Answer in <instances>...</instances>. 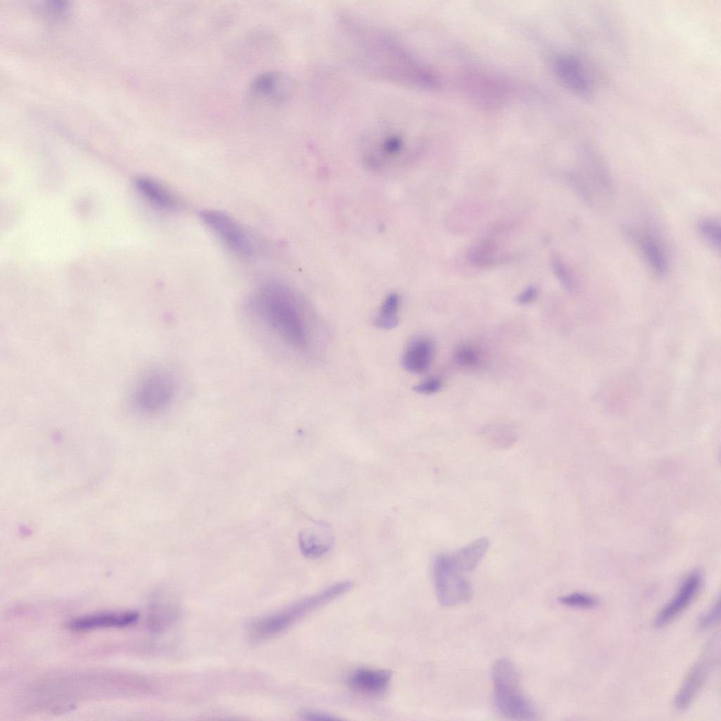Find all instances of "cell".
I'll return each instance as SVG.
<instances>
[{
  "mask_svg": "<svg viewBox=\"0 0 721 721\" xmlns=\"http://www.w3.org/2000/svg\"><path fill=\"white\" fill-rule=\"evenodd\" d=\"M353 586V582L350 581L335 583L295 603L279 613L259 621L253 632L256 637L261 638L280 632L305 615L347 593Z\"/></svg>",
  "mask_w": 721,
  "mask_h": 721,
  "instance_id": "5",
  "label": "cell"
},
{
  "mask_svg": "<svg viewBox=\"0 0 721 721\" xmlns=\"http://www.w3.org/2000/svg\"><path fill=\"white\" fill-rule=\"evenodd\" d=\"M300 715H301V717L303 719L307 720H325L326 721V720H339V717H335L334 715H332L331 714H329V713H324V712H320V711H315V710L303 711L300 714Z\"/></svg>",
  "mask_w": 721,
  "mask_h": 721,
  "instance_id": "31",
  "label": "cell"
},
{
  "mask_svg": "<svg viewBox=\"0 0 721 721\" xmlns=\"http://www.w3.org/2000/svg\"><path fill=\"white\" fill-rule=\"evenodd\" d=\"M434 344L425 337L413 339L402 356L403 368L412 373H422L428 370L434 356Z\"/></svg>",
  "mask_w": 721,
  "mask_h": 721,
  "instance_id": "17",
  "label": "cell"
},
{
  "mask_svg": "<svg viewBox=\"0 0 721 721\" xmlns=\"http://www.w3.org/2000/svg\"><path fill=\"white\" fill-rule=\"evenodd\" d=\"M399 306L400 299L396 294L391 293L387 295L375 318V326L383 330L395 327L399 320Z\"/></svg>",
  "mask_w": 721,
  "mask_h": 721,
  "instance_id": "23",
  "label": "cell"
},
{
  "mask_svg": "<svg viewBox=\"0 0 721 721\" xmlns=\"http://www.w3.org/2000/svg\"><path fill=\"white\" fill-rule=\"evenodd\" d=\"M555 74L566 89L580 96L591 93V84L584 68L577 58L563 55L554 61Z\"/></svg>",
  "mask_w": 721,
  "mask_h": 721,
  "instance_id": "14",
  "label": "cell"
},
{
  "mask_svg": "<svg viewBox=\"0 0 721 721\" xmlns=\"http://www.w3.org/2000/svg\"><path fill=\"white\" fill-rule=\"evenodd\" d=\"M456 359L462 365L475 367L480 360L479 351L470 346H461L456 352Z\"/></svg>",
  "mask_w": 721,
  "mask_h": 721,
  "instance_id": "27",
  "label": "cell"
},
{
  "mask_svg": "<svg viewBox=\"0 0 721 721\" xmlns=\"http://www.w3.org/2000/svg\"><path fill=\"white\" fill-rule=\"evenodd\" d=\"M138 617L139 613L134 611L101 613L74 618L69 622L68 627L75 631L125 627L134 623Z\"/></svg>",
  "mask_w": 721,
  "mask_h": 721,
  "instance_id": "16",
  "label": "cell"
},
{
  "mask_svg": "<svg viewBox=\"0 0 721 721\" xmlns=\"http://www.w3.org/2000/svg\"><path fill=\"white\" fill-rule=\"evenodd\" d=\"M559 602L569 607L590 608L596 605V599L587 594L575 592L560 596Z\"/></svg>",
  "mask_w": 721,
  "mask_h": 721,
  "instance_id": "26",
  "label": "cell"
},
{
  "mask_svg": "<svg viewBox=\"0 0 721 721\" xmlns=\"http://www.w3.org/2000/svg\"><path fill=\"white\" fill-rule=\"evenodd\" d=\"M334 534L332 527L325 522H315L299 534V546L303 556L318 558L329 551Z\"/></svg>",
  "mask_w": 721,
  "mask_h": 721,
  "instance_id": "15",
  "label": "cell"
},
{
  "mask_svg": "<svg viewBox=\"0 0 721 721\" xmlns=\"http://www.w3.org/2000/svg\"><path fill=\"white\" fill-rule=\"evenodd\" d=\"M638 242L643 255L650 268L658 277H664L668 272V261L663 246L653 235L646 233L640 235Z\"/></svg>",
  "mask_w": 721,
  "mask_h": 721,
  "instance_id": "21",
  "label": "cell"
},
{
  "mask_svg": "<svg viewBox=\"0 0 721 721\" xmlns=\"http://www.w3.org/2000/svg\"><path fill=\"white\" fill-rule=\"evenodd\" d=\"M298 296L289 287L270 282L255 290L247 301L249 312L289 345L304 349L308 332Z\"/></svg>",
  "mask_w": 721,
  "mask_h": 721,
  "instance_id": "2",
  "label": "cell"
},
{
  "mask_svg": "<svg viewBox=\"0 0 721 721\" xmlns=\"http://www.w3.org/2000/svg\"><path fill=\"white\" fill-rule=\"evenodd\" d=\"M442 388V382L437 377H430L418 384H415L413 389L421 394H433L439 392Z\"/></svg>",
  "mask_w": 721,
  "mask_h": 721,
  "instance_id": "28",
  "label": "cell"
},
{
  "mask_svg": "<svg viewBox=\"0 0 721 721\" xmlns=\"http://www.w3.org/2000/svg\"><path fill=\"white\" fill-rule=\"evenodd\" d=\"M420 150L416 137L408 127L393 122H382L368 129L360 139L363 161L374 170L403 164Z\"/></svg>",
  "mask_w": 721,
  "mask_h": 721,
  "instance_id": "3",
  "label": "cell"
},
{
  "mask_svg": "<svg viewBox=\"0 0 721 721\" xmlns=\"http://www.w3.org/2000/svg\"><path fill=\"white\" fill-rule=\"evenodd\" d=\"M389 670L360 667L349 677V685L354 691L366 694L384 691L391 679Z\"/></svg>",
  "mask_w": 721,
  "mask_h": 721,
  "instance_id": "18",
  "label": "cell"
},
{
  "mask_svg": "<svg viewBox=\"0 0 721 721\" xmlns=\"http://www.w3.org/2000/svg\"><path fill=\"white\" fill-rule=\"evenodd\" d=\"M494 703L499 713L510 720L535 719L536 710L523 694L518 670L508 658L499 659L493 666Z\"/></svg>",
  "mask_w": 721,
  "mask_h": 721,
  "instance_id": "4",
  "label": "cell"
},
{
  "mask_svg": "<svg viewBox=\"0 0 721 721\" xmlns=\"http://www.w3.org/2000/svg\"><path fill=\"white\" fill-rule=\"evenodd\" d=\"M711 646L692 666L686 676L674 699V706L678 710L689 707L708 679L713 661Z\"/></svg>",
  "mask_w": 721,
  "mask_h": 721,
  "instance_id": "12",
  "label": "cell"
},
{
  "mask_svg": "<svg viewBox=\"0 0 721 721\" xmlns=\"http://www.w3.org/2000/svg\"><path fill=\"white\" fill-rule=\"evenodd\" d=\"M497 246L491 239H486L473 246L468 254L469 261L477 267L484 268L504 261V257L496 255Z\"/></svg>",
  "mask_w": 721,
  "mask_h": 721,
  "instance_id": "22",
  "label": "cell"
},
{
  "mask_svg": "<svg viewBox=\"0 0 721 721\" xmlns=\"http://www.w3.org/2000/svg\"><path fill=\"white\" fill-rule=\"evenodd\" d=\"M702 583V575L698 570L691 572L683 581L675 596L658 614L654 626L663 627L679 615L697 595Z\"/></svg>",
  "mask_w": 721,
  "mask_h": 721,
  "instance_id": "13",
  "label": "cell"
},
{
  "mask_svg": "<svg viewBox=\"0 0 721 721\" xmlns=\"http://www.w3.org/2000/svg\"><path fill=\"white\" fill-rule=\"evenodd\" d=\"M463 85L476 106L487 110L497 108L506 101L508 89L499 77L477 70L466 73Z\"/></svg>",
  "mask_w": 721,
  "mask_h": 721,
  "instance_id": "11",
  "label": "cell"
},
{
  "mask_svg": "<svg viewBox=\"0 0 721 721\" xmlns=\"http://www.w3.org/2000/svg\"><path fill=\"white\" fill-rule=\"evenodd\" d=\"M136 184L144 196L158 208L173 210L180 206V202L177 196L158 181L150 177H140Z\"/></svg>",
  "mask_w": 721,
  "mask_h": 721,
  "instance_id": "19",
  "label": "cell"
},
{
  "mask_svg": "<svg viewBox=\"0 0 721 721\" xmlns=\"http://www.w3.org/2000/svg\"><path fill=\"white\" fill-rule=\"evenodd\" d=\"M293 89L292 80L287 74L279 71L264 72L251 81L246 100L252 107L280 105L289 98Z\"/></svg>",
  "mask_w": 721,
  "mask_h": 721,
  "instance_id": "9",
  "label": "cell"
},
{
  "mask_svg": "<svg viewBox=\"0 0 721 721\" xmlns=\"http://www.w3.org/2000/svg\"><path fill=\"white\" fill-rule=\"evenodd\" d=\"M537 296V289L534 286H529L518 295L516 302L520 305H527L533 302Z\"/></svg>",
  "mask_w": 721,
  "mask_h": 721,
  "instance_id": "30",
  "label": "cell"
},
{
  "mask_svg": "<svg viewBox=\"0 0 721 721\" xmlns=\"http://www.w3.org/2000/svg\"><path fill=\"white\" fill-rule=\"evenodd\" d=\"M355 63L377 77L404 85L436 89L439 79L396 39L352 19L346 20Z\"/></svg>",
  "mask_w": 721,
  "mask_h": 721,
  "instance_id": "1",
  "label": "cell"
},
{
  "mask_svg": "<svg viewBox=\"0 0 721 721\" xmlns=\"http://www.w3.org/2000/svg\"><path fill=\"white\" fill-rule=\"evenodd\" d=\"M434 584L439 602L453 607L468 601L471 596L469 582L451 562L448 553L438 555L433 563Z\"/></svg>",
  "mask_w": 721,
  "mask_h": 721,
  "instance_id": "8",
  "label": "cell"
},
{
  "mask_svg": "<svg viewBox=\"0 0 721 721\" xmlns=\"http://www.w3.org/2000/svg\"><path fill=\"white\" fill-rule=\"evenodd\" d=\"M698 230L703 237L715 249L720 247V224L715 218H704L698 223Z\"/></svg>",
  "mask_w": 721,
  "mask_h": 721,
  "instance_id": "24",
  "label": "cell"
},
{
  "mask_svg": "<svg viewBox=\"0 0 721 721\" xmlns=\"http://www.w3.org/2000/svg\"><path fill=\"white\" fill-rule=\"evenodd\" d=\"M720 598L715 601L710 609L701 618L698 626L701 629H706L712 626L720 617Z\"/></svg>",
  "mask_w": 721,
  "mask_h": 721,
  "instance_id": "29",
  "label": "cell"
},
{
  "mask_svg": "<svg viewBox=\"0 0 721 721\" xmlns=\"http://www.w3.org/2000/svg\"><path fill=\"white\" fill-rule=\"evenodd\" d=\"M176 391L173 375L165 370L155 369L138 382L134 393L135 404L144 413H156L170 406Z\"/></svg>",
  "mask_w": 721,
  "mask_h": 721,
  "instance_id": "7",
  "label": "cell"
},
{
  "mask_svg": "<svg viewBox=\"0 0 721 721\" xmlns=\"http://www.w3.org/2000/svg\"><path fill=\"white\" fill-rule=\"evenodd\" d=\"M489 546V540L479 538L468 545L449 554L452 564L461 572L474 570L482 560Z\"/></svg>",
  "mask_w": 721,
  "mask_h": 721,
  "instance_id": "20",
  "label": "cell"
},
{
  "mask_svg": "<svg viewBox=\"0 0 721 721\" xmlns=\"http://www.w3.org/2000/svg\"><path fill=\"white\" fill-rule=\"evenodd\" d=\"M199 216L203 222L230 251L244 257L252 254L253 246L250 238L234 218L225 212L213 209L201 211Z\"/></svg>",
  "mask_w": 721,
  "mask_h": 721,
  "instance_id": "10",
  "label": "cell"
},
{
  "mask_svg": "<svg viewBox=\"0 0 721 721\" xmlns=\"http://www.w3.org/2000/svg\"><path fill=\"white\" fill-rule=\"evenodd\" d=\"M583 172H572L567 176L572 187L588 204L607 206L613 196L610 175L602 159L593 151L584 152Z\"/></svg>",
  "mask_w": 721,
  "mask_h": 721,
  "instance_id": "6",
  "label": "cell"
},
{
  "mask_svg": "<svg viewBox=\"0 0 721 721\" xmlns=\"http://www.w3.org/2000/svg\"><path fill=\"white\" fill-rule=\"evenodd\" d=\"M551 265L556 277L561 285L567 290H571L574 286L572 273L562 258L556 253H553L551 255Z\"/></svg>",
  "mask_w": 721,
  "mask_h": 721,
  "instance_id": "25",
  "label": "cell"
}]
</instances>
